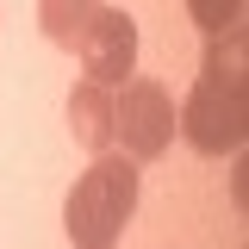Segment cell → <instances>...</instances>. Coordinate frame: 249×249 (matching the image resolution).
Segmentation results:
<instances>
[{"label": "cell", "instance_id": "cell-2", "mask_svg": "<svg viewBox=\"0 0 249 249\" xmlns=\"http://www.w3.org/2000/svg\"><path fill=\"white\" fill-rule=\"evenodd\" d=\"M137 193H143L137 162L119 150H100L62 199V237L75 249H112L124 237V224L137 218Z\"/></svg>", "mask_w": 249, "mask_h": 249}, {"label": "cell", "instance_id": "cell-3", "mask_svg": "<svg viewBox=\"0 0 249 249\" xmlns=\"http://www.w3.org/2000/svg\"><path fill=\"white\" fill-rule=\"evenodd\" d=\"M175 143V93L150 75H124L112 88V150L131 162H156Z\"/></svg>", "mask_w": 249, "mask_h": 249}, {"label": "cell", "instance_id": "cell-7", "mask_svg": "<svg viewBox=\"0 0 249 249\" xmlns=\"http://www.w3.org/2000/svg\"><path fill=\"white\" fill-rule=\"evenodd\" d=\"M187 13H193V25L206 31H224V25H243V0H187Z\"/></svg>", "mask_w": 249, "mask_h": 249}, {"label": "cell", "instance_id": "cell-1", "mask_svg": "<svg viewBox=\"0 0 249 249\" xmlns=\"http://www.w3.org/2000/svg\"><path fill=\"white\" fill-rule=\"evenodd\" d=\"M175 124H181L187 143L199 156H212V162L243 150V137H249V37H243V25L212 31L206 62H199Z\"/></svg>", "mask_w": 249, "mask_h": 249}, {"label": "cell", "instance_id": "cell-5", "mask_svg": "<svg viewBox=\"0 0 249 249\" xmlns=\"http://www.w3.org/2000/svg\"><path fill=\"white\" fill-rule=\"evenodd\" d=\"M62 112H69V137H75L88 156L112 150V88H100V81H75Z\"/></svg>", "mask_w": 249, "mask_h": 249}, {"label": "cell", "instance_id": "cell-4", "mask_svg": "<svg viewBox=\"0 0 249 249\" xmlns=\"http://www.w3.org/2000/svg\"><path fill=\"white\" fill-rule=\"evenodd\" d=\"M75 56L88 69V81L100 88H119L124 75L137 69V19L124 13V6H93L88 31H81V44H75Z\"/></svg>", "mask_w": 249, "mask_h": 249}, {"label": "cell", "instance_id": "cell-6", "mask_svg": "<svg viewBox=\"0 0 249 249\" xmlns=\"http://www.w3.org/2000/svg\"><path fill=\"white\" fill-rule=\"evenodd\" d=\"M93 6L100 0H37V25H44V37L56 50H75L81 31H88V19H93Z\"/></svg>", "mask_w": 249, "mask_h": 249}]
</instances>
